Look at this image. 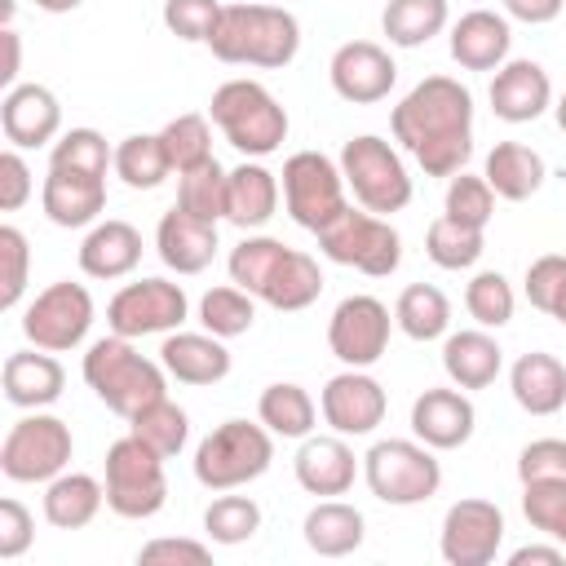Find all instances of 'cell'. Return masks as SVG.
<instances>
[{
	"label": "cell",
	"instance_id": "cell-44",
	"mask_svg": "<svg viewBox=\"0 0 566 566\" xmlns=\"http://www.w3.org/2000/svg\"><path fill=\"white\" fill-rule=\"evenodd\" d=\"M49 168H66V172H88V177H106V168H115V150L106 146V137L97 128H71L53 142L49 150Z\"/></svg>",
	"mask_w": 566,
	"mask_h": 566
},
{
	"label": "cell",
	"instance_id": "cell-52",
	"mask_svg": "<svg viewBox=\"0 0 566 566\" xmlns=\"http://www.w3.org/2000/svg\"><path fill=\"white\" fill-rule=\"evenodd\" d=\"M517 478L522 482H544V478H566V438H535L517 455Z\"/></svg>",
	"mask_w": 566,
	"mask_h": 566
},
{
	"label": "cell",
	"instance_id": "cell-12",
	"mask_svg": "<svg viewBox=\"0 0 566 566\" xmlns=\"http://www.w3.org/2000/svg\"><path fill=\"white\" fill-rule=\"evenodd\" d=\"M93 296L84 283H49L22 314V336L35 345V349H49V354H66L75 345H84L88 327H93Z\"/></svg>",
	"mask_w": 566,
	"mask_h": 566
},
{
	"label": "cell",
	"instance_id": "cell-49",
	"mask_svg": "<svg viewBox=\"0 0 566 566\" xmlns=\"http://www.w3.org/2000/svg\"><path fill=\"white\" fill-rule=\"evenodd\" d=\"M442 212L460 226H473V230H486V221L495 217V190L486 177H473V172H455L447 181V199H442Z\"/></svg>",
	"mask_w": 566,
	"mask_h": 566
},
{
	"label": "cell",
	"instance_id": "cell-36",
	"mask_svg": "<svg viewBox=\"0 0 566 566\" xmlns=\"http://www.w3.org/2000/svg\"><path fill=\"white\" fill-rule=\"evenodd\" d=\"M256 420H261L274 438H310V433H314V420H318V407H314V398H310L301 385L279 380V385H265V389H261Z\"/></svg>",
	"mask_w": 566,
	"mask_h": 566
},
{
	"label": "cell",
	"instance_id": "cell-39",
	"mask_svg": "<svg viewBox=\"0 0 566 566\" xmlns=\"http://www.w3.org/2000/svg\"><path fill=\"white\" fill-rule=\"evenodd\" d=\"M128 433L142 438L155 455L172 460V455L186 447V438H190V416H186L177 402H168V394H164V398L146 402L137 416H128Z\"/></svg>",
	"mask_w": 566,
	"mask_h": 566
},
{
	"label": "cell",
	"instance_id": "cell-3",
	"mask_svg": "<svg viewBox=\"0 0 566 566\" xmlns=\"http://www.w3.org/2000/svg\"><path fill=\"white\" fill-rule=\"evenodd\" d=\"M164 363H150L146 354L133 349L128 336H102L88 345L84 354V385L115 411V416H137L146 402L164 398L168 380H164Z\"/></svg>",
	"mask_w": 566,
	"mask_h": 566
},
{
	"label": "cell",
	"instance_id": "cell-33",
	"mask_svg": "<svg viewBox=\"0 0 566 566\" xmlns=\"http://www.w3.org/2000/svg\"><path fill=\"white\" fill-rule=\"evenodd\" d=\"M482 177L491 181V190L509 203H522L531 199L539 186H544V159L539 150H531L526 142H495L491 155H486V168Z\"/></svg>",
	"mask_w": 566,
	"mask_h": 566
},
{
	"label": "cell",
	"instance_id": "cell-22",
	"mask_svg": "<svg viewBox=\"0 0 566 566\" xmlns=\"http://www.w3.org/2000/svg\"><path fill=\"white\" fill-rule=\"evenodd\" d=\"M292 473H296L301 491L332 500V495H345V491L354 486V478H358V455L349 451V442H345L340 433H336V438H314V433H310V438H301V447H296Z\"/></svg>",
	"mask_w": 566,
	"mask_h": 566
},
{
	"label": "cell",
	"instance_id": "cell-19",
	"mask_svg": "<svg viewBox=\"0 0 566 566\" xmlns=\"http://www.w3.org/2000/svg\"><path fill=\"white\" fill-rule=\"evenodd\" d=\"M473 424H478V411L460 385L455 389H424L411 402V433L433 451L464 447L473 438Z\"/></svg>",
	"mask_w": 566,
	"mask_h": 566
},
{
	"label": "cell",
	"instance_id": "cell-28",
	"mask_svg": "<svg viewBox=\"0 0 566 566\" xmlns=\"http://www.w3.org/2000/svg\"><path fill=\"white\" fill-rule=\"evenodd\" d=\"M500 367H504V349L495 345V336L486 327H464V332H451L442 340V371L460 389H486V385H495Z\"/></svg>",
	"mask_w": 566,
	"mask_h": 566
},
{
	"label": "cell",
	"instance_id": "cell-57",
	"mask_svg": "<svg viewBox=\"0 0 566 566\" xmlns=\"http://www.w3.org/2000/svg\"><path fill=\"white\" fill-rule=\"evenodd\" d=\"M562 562H566L562 544H526L509 553V566H562Z\"/></svg>",
	"mask_w": 566,
	"mask_h": 566
},
{
	"label": "cell",
	"instance_id": "cell-42",
	"mask_svg": "<svg viewBox=\"0 0 566 566\" xmlns=\"http://www.w3.org/2000/svg\"><path fill=\"white\" fill-rule=\"evenodd\" d=\"M252 318H256L252 292H243L239 283H230V287H208L203 301H199V323H203V332H212V336H221V340L252 332Z\"/></svg>",
	"mask_w": 566,
	"mask_h": 566
},
{
	"label": "cell",
	"instance_id": "cell-51",
	"mask_svg": "<svg viewBox=\"0 0 566 566\" xmlns=\"http://www.w3.org/2000/svg\"><path fill=\"white\" fill-rule=\"evenodd\" d=\"M0 261H4V287H0V310H13L27 292V270H31V248L18 226H0Z\"/></svg>",
	"mask_w": 566,
	"mask_h": 566
},
{
	"label": "cell",
	"instance_id": "cell-61",
	"mask_svg": "<svg viewBox=\"0 0 566 566\" xmlns=\"http://www.w3.org/2000/svg\"><path fill=\"white\" fill-rule=\"evenodd\" d=\"M553 115H557V128H562V133H566V93H562V97H557V106H553Z\"/></svg>",
	"mask_w": 566,
	"mask_h": 566
},
{
	"label": "cell",
	"instance_id": "cell-10",
	"mask_svg": "<svg viewBox=\"0 0 566 566\" xmlns=\"http://www.w3.org/2000/svg\"><path fill=\"white\" fill-rule=\"evenodd\" d=\"M71 451H75L71 424L49 416V411H31V416L13 420L4 433L0 473L9 482H53L57 473H66Z\"/></svg>",
	"mask_w": 566,
	"mask_h": 566
},
{
	"label": "cell",
	"instance_id": "cell-16",
	"mask_svg": "<svg viewBox=\"0 0 566 566\" xmlns=\"http://www.w3.org/2000/svg\"><path fill=\"white\" fill-rule=\"evenodd\" d=\"M318 411L323 420L332 424V433L340 438H363L371 433L385 411H389V398H385V385L376 376H367V367H345L336 371L323 394H318Z\"/></svg>",
	"mask_w": 566,
	"mask_h": 566
},
{
	"label": "cell",
	"instance_id": "cell-60",
	"mask_svg": "<svg viewBox=\"0 0 566 566\" xmlns=\"http://www.w3.org/2000/svg\"><path fill=\"white\" fill-rule=\"evenodd\" d=\"M35 9H44V13H71V9H80L84 0H31Z\"/></svg>",
	"mask_w": 566,
	"mask_h": 566
},
{
	"label": "cell",
	"instance_id": "cell-38",
	"mask_svg": "<svg viewBox=\"0 0 566 566\" xmlns=\"http://www.w3.org/2000/svg\"><path fill=\"white\" fill-rule=\"evenodd\" d=\"M168 172H172V159H168L159 133H133L115 146V177L133 190H155V186H164Z\"/></svg>",
	"mask_w": 566,
	"mask_h": 566
},
{
	"label": "cell",
	"instance_id": "cell-24",
	"mask_svg": "<svg viewBox=\"0 0 566 566\" xmlns=\"http://www.w3.org/2000/svg\"><path fill=\"white\" fill-rule=\"evenodd\" d=\"M513 49V27L495 9H469L451 27V57L464 71H500Z\"/></svg>",
	"mask_w": 566,
	"mask_h": 566
},
{
	"label": "cell",
	"instance_id": "cell-6",
	"mask_svg": "<svg viewBox=\"0 0 566 566\" xmlns=\"http://www.w3.org/2000/svg\"><path fill=\"white\" fill-rule=\"evenodd\" d=\"M274 460V433L252 420H221L195 447V478L208 491H234L256 482Z\"/></svg>",
	"mask_w": 566,
	"mask_h": 566
},
{
	"label": "cell",
	"instance_id": "cell-18",
	"mask_svg": "<svg viewBox=\"0 0 566 566\" xmlns=\"http://www.w3.org/2000/svg\"><path fill=\"white\" fill-rule=\"evenodd\" d=\"M0 128H4V142L18 146V150H35V146L57 142L62 106H57L53 88H44V84H13V88H4Z\"/></svg>",
	"mask_w": 566,
	"mask_h": 566
},
{
	"label": "cell",
	"instance_id": "cell-5",
	"mask_svg": "<svg viewBox=\"0 0 566 566\" xmlns=\"http://www.w3.org/2000/svg\"><path fill=\"white\" fill-rule=\"evenodd\" d=\"M363 478L380 504L411 509V504H424L438 495L442 464L433 460V447H424L420 438L416 442L411 438H380L363 455Z\"/></svg>",
	"mask_w": 566,
	"mask_h": 566
},
{
	"label": "cell",
	"instance_id": "cell-7",
	"mask_svg": "<svg viewBox=\"0 0 566 566\" xmlns=\"http://www.w3.org/2000/svg\"><path fill=\"white\" fill-rule=\"evenodd\" d=\"M336 164H340L345 186L354 190L358 208H367L376 217H389V212H402L411 203V172L385 137H376V133L349 137L340 146Z\"/></svg>",
	"mask_w": 566,
	"mask_h": 566
},
{
	"label": "cell",
	"instance_id": "cell-56",
	"mask_svg": "<svg viewBox=\"0 0 566 566\" xmlns=\"http://www.w3.org/2000/svg\"><path fill=\"white\" fill-rule=\"evenodd\" d=\"M500 4H504L509 18H517L526 27H544L566 9V0H500Z\"/></svg>",
	"mask_w": 566,
	"mask_h": 566
},
{
	"label": "cell",
	"instance_id": "cell-25",
	"mask_svg": "<svg viewBox=\"0 0 566 566\" xmlns=\"http://www.w3.org/2000/svg\"><path fill=\"white\" fill-rule=\"evenodd\" d=\"M159 363L181 385H217L230 376V349L212 332H168L159 345Z\"/></svg>",
	"mask_w": 566,
	"mask_h": 566
},
{
	"label": "cell",
	"instance_id": "cell-1",
	"mask_svg": "<svg viewBox=\"0 0 566 566\" xmlns=\"http://www.w3.org/2000/svg\"><path fill=\"white\" fill-rule=\"evenodd\" d=\"M389 128L424 177H455L473 155V93L451 75H424L394 106Z\"/></svg>",
	"mask_w": 566,
	"mask_h": 566
},
{
	"label": "cell",
	"instance_id": "cell-48",
	"mask_svg": "<svg viewBox=\"0 0 566 566\" xmlns=\"http://www.w3.org/2000/svg\"><path fill=\"white\" fill-rule=\"evenodd\" d=\"M287 252V243L283 239H270V234H248L243 243H234V252H230V283H239L243 292H252V296H261V287H265V279L274 274V265H279V256Z\"/></svg>",
	"mask_w": 566,
	"mask_h": 566
},
{
	"label": "cell",
	"instance_id": "cell-29",
	"mask_svg": "<svg viewBox=\"0 0 566 566\" xmlns=\"http://www.w3.org/2000/svg\"><path fill=\"white\" fill-rule=\"evenodd\" d=\"M509 389H513V402L531 416H557L566 407V367L544 354V349H531L522 354L513 367H509Z\"/></svg>",
	"mask_w": 566,
	"mask_h": 566
},
{
	"label": "cell",
	"instance_id": "cell-9",
	"mask_svg": "<svg viewBox=\"0 0 566 566\" xmlns=\"http://www.w3.org/2000/svg\"><path fill=\"white\" fill-rule=\"evenodd\" d=\"M168 500V478H164V455H155L142 438L124 433L106 451V509L128 522H146L164 509Z\"/></svg>",
	"mask_w": 566,
	"mask_h": 566
},
{
	"label": "cell",
	"instance_id": "cell-41",
	"mask_svg": "<svg viewBox=\"0 0 566 566\" xmlns=\"http://www.w3.org/2000/svg\"><path fill=\"white\" fill-rule=\"evenodd\" d=\"M226 168L217 164V159H208V164H199V168H190V172H181V181H177V208L181 212H190V217H199V221H221L226 217Z\"/></svg>",
	"mask_w": 566,
	"mask_h": 566
},
{
	"label": "cell",
	"instance_id": "cell-23",
	"mask_svg": "<svg viewBox=\"0 0 566 566\" xmlns=\"http://www.w3.org/2000/svg\"><path fill=\"white\" fill-rule=\"evenodd\" d=\"M0 389H4V398H9L13 407H22V411H44L49 402L62 398L66 371H62V363H57L49 349H18V354H9L4 367H0Z\"/></svg>",
	"mask_w": 566,
	"mask_h": 566
},
{
	"label": "cell",
	"instance_id": "cell-20",
	"mask_svg": "<svg viewBox=\"0 0 566 566\" xmlns=\"http://www.w3.org/2000/svg\"><path fill=\"white\" fill-rule=\"evenodd\" d=\"M553 106V84L548 71L531 57H513L495 71L491 80V111L504 124H531Z\"/></svg>",
	"mask_w": 566,
	"mask_h": 566
},
{
	"label": "cell",
	"instance_id": "cell-50",
	"mask_svg": "<svg viewBox=\"0 0 566 566\" xmlns=\"http://www.w3.org/2000/svg\"><path fill=\"white\" fill-rule=\"evenodd\" d=\"M221 9L226 4L217 0H164V27L186 44H208L221 22Z\"/></svg>",
	"mask_w": 566,
	"mask_h": 566
},
{
	"label": "cell",
	"instance_id": "cell-13",
	"mask_svg": "<svg viewBox=\"0 0 566 566\" xmlns=\"http://www.w3.org/2000/svg\"><path fill=\"white\" fill-rule=\"evenodd\" d=\"M190 314V301H186V287L172 283V279H137V283H124L111 305H106V323L115 336H155V332H177Z\"/></svg>",
	"mask_w": 566,
	"mask_h": 566
},
{
	"label": "cell",
	"instance_id": "cell-53",
	"mask_svg": "<svg viewBox=\"0 0 566 566\" xmlns=\"http://www.w3.org/2000/svg\"><path fill=\"white\" fill-rule=\"evenodd\" d=\"M31 539H35V517L27 513V504L13 500V495L0 500V557L4 562L22 557L31 548Z\"/></svg>",
	"mask_w": 566,
	"mask_h": 566
},
{
	"label": "cell",
	"instance_id": "cell-59",
	"mask_svg": "<svg viewBox=\"0 0 566 566\" xmlns=\"http://www.w3.org/2000/svg\"><path fill=\"white\" fill-rule=\"evenodd\" d=\"M544 314H548V318H557V323L566 327V279H562V287H557V296L548 301V310H544Z\"/></svg>",
	"mask_w": 566,
	"mask_h": 566
},
{
	"label": "cell",
	"instance_id": "cell-27",
	"mask_svg": "<svg viewBox=\"0 0 566 566\" xmlns=\"http://www.w3.org/2000/svg\"><path fill=\"white\" fill-rule=\"evenodd\" d=\"M142 261V230L128 221H97L80 243V270L88 279H124Z\"/></svg>",
	"mask_w": 566,
	"mask_h": 566
},
{
	"label": "cell",
	"instance_id": "cell-30",
	"mask_svg": "<svg viewBox=\"0 0 566 566\" xmlns=\"http://www.w3.org/2000/svg\"><path fill=\"white\" fill-rule=\"evenodd\" d=\"M279 208V177L256 164V159H243L239 168H230L226 177V221L252 230V226H265Z\"/></svg>",
	"mask_w": 566,
	"mask_h": 566
},
{
	"label": "cell",
	"instance_id": "cell-31",
	"mask_svg": "<svg viewBox=\"0 0 566 566\" xmlns=\"http://www.w3.org/2000/svg\"><path fill=\"white\" fill-rule=\"evenodd\" d=\"M106 504V482L93 473H57L44 482V522L57 531H84Z\"/></svg>",
	"mask_w": 566,
	"mask_h": 566
},
{
	"label": "cell",
	"instance_id": "cell-15",
	"mask_svg": "<svg viewBox=\"0 0 566 566\" xmlns=\"http://www.w3.org/2000/svg\"><path fill=\"white\" fill-rule=\"evenodd\" d=\"M500 544H504L500 504L469 495V500H455L442 513V531H438L442 562H451V566H486V562H495Z\"/></svg>",
	"mask_w": 566,
	"mask_h": 566
},
{
	"label": "cell",
	"instance_id": "cell-45",
	"mask_svg": "<svg viewBox=\"0 0 566 566\" xmlns=\"http://www.w3.org/2000/svg\"><path fill=\"white\" fill-rule=\"evenodd\" d=\"M464 310H469V318L478 323V327H504L509 318H513V310H517V296H513V287H509V279L500 274V270H478L469 283H464Z\"/></svg>",
	"mask_w": 566,
	"mask_h": 566
},
{
	"label": "cell",
	"instance_id": "cell-35",
	"mask_svg": "<svg viewBox=\"0 0 566 566\" xmlns=\"http://www.w3.org/2000/svg\"><path fill=\"white\" fill-rule=\"evenodd\" d=\"M451 22V4L447 0H389L380 13V27L389 35V44L398 49H420L433 35H442Z\"/></svg>",
	"mask_w": 566,
	"mask_h": 566
},
{
	"label": "cell",
	"instance_id": "cell-34",
	"mask_svg": "<svg viewBox=\"0 0 566 566\" xmlns=\"http://www.w3.org/2000/svg\"><path fill=\"white\" fill-rule=\"evenodd\" d=\"M318 292H323V270H318V261H314L310 252L287 248V252L279 256L274 274L265 279V287H261L256 301H265L270 310L296 314V310H310V305L318 301Z\"/></svg>",
	"mask_w": 566,
	"mask_h": 566
},
{
	"label": "cell",
	"instance_id": "cell-11",
	"mask_svg": "<svg viewBox=\"0 0 566 566\" xmlns=\"http://www.w3.org/2000/svg\"><path fill=\"white\" fill-rule=\"evenodd\" d=\"M283 203H287V217L318 234L332 217H340L349 203H345V172L336 159H327L323 150H296L283 159Z\"/></svg>",
	"mask_w": 566,
	"mask_h": 566
},
{
	"label": "cell",
	"instance_id": "cell-14",
	"mask_svg": "<svg viewBox=\"0 0 566 566\" xmlns=\"http://www.w3.org/2000/svg\"><path fill=\"white\" fill-rule=\"evenodd\" d=\"M389 305L358 292V296H345L332 318H327V349L345 363V367H371L385 358L389 349Z\"/></svg>",
	"mask_w": 566,
	"mask_h": 566
},
{
	"label": "cell",
	"instance_id": "cell-4",
	"mask_svg": "<svg viewBox=\"0 0 566 566\" xmlns=\"http://www.w3.org/2000/svg\"><path fill=\"white\" fill-rule=\"evenodd\" d=\"M208 115L221 137L248 159H265L287 142V111L261 80H226L212 93Z\"/></svg>",
	"mask_w": 566,
	"mask_h": 566
},
{
	"label": "cell",
	"instance_id": "cell-8",
	"mask_svg": "<svg viewBox=\"0 0 566 566\" xmlns=\"http://www.w3.org/2000/svg\"><path fill=\"white\" fill-rule=\"evenodd\" d=\"M318 252L336 265L363 270L367 279H389L402 261V239L389 226V217H376L367 208H345L318 230Z\"/></svg>",
	"mask_w": 566,
	"mask_h": 566
},
{
	"label": "cell",
	"instance_id": "cell-32",
	"mask_svg": "<svg viewBox=\"0 0 566 566\" xmlns=\"http://www.w3.org/2000/svg\"><path fill=\"white\" fill-rule=\"evenodd\" d=\"M301 531H305V544H310L318 557H349V553L363 544L367 522H363V513H358L354 504H345V500L332 495V500H318V504L305 513Z\"/></svg>",
	"mask_w": 566,
	"mask_h": 566
},
{
	"label": "cell",
	"instance_id": "cell-55",
	"mask_svg": "<svg viewBox=\"0 0 566 566\" xmlns=\"http://www.w3.org/2000/svg\"><path fill=\"white\" fill-rule=\"evenodd\" d=\"M27 199H31V168L18 155V146H9V150H0V208L18 212Z\"/></svg>",
	"mask_w": 566,
	"mask_h": 566
},
{
	"label": "cell",
	"instance_id": "cell-54",
	"mask_svg": "<svg viewBox=\"0 0 566 566\" xmlns=\"http://www.w3.org/2000/svg\"><path fill=\"white\" fill-rule=\"evenodd\" d=\"M137 562H146V566H208L212 562V548L199 544V539H172V535H164V539L142 544Z\"/></svg>",
	"mask_w": 566,
	"mask_h": 566
},
{
	"label": "cell",
	"instance_id": "cell-40",
	"mask_svg": "<svg viewBox=\"0 0 566 566\" xmlns=\"http://www.w3.org/2000/svg\"><path fill=\"white\" fill-rule=\"evenodd\" d=\"M424 252H429V261L442 265V270H469V265H478V256L486 252V234L473 230V226H460V221H451V217L442 212V217L429 221V230H424Z\"/></svg>",
	"mask_w": 566,
	"mask_h": 566
},
{
	"label": "cell",
	"instance_id": "cell-43",
	"mask_svg": "<svg viewBox=\"0 0 566 566\" xmlns=\"http://www.w3.org/2000/svg\"><path fill=\"white\" fill-rule=\"evenodd\" d=\"M159 137H164V150H168L177 177L212 159V128H208V115H199V111H186V115L168 119L159 128Z\"/></svg>",
	"mask_w": 566,
	"mask_h": 566
},
{
	"label": "cell",
	"instance_id": "cell-26",
	"mask_svg": "<svg viewBox=\"0 0 566 566\" xmlns=\"http://www.w3.org/2000/svg\"><path fill=\"white\" fill-rule=\"evenodd\" d=\"M155 252L168 270L177 274H199L212 265L217 256V226L212 221H199L190 212H181L177 203L159 217V230H155Z\"/></svg>",
	"mask_w": 566,
	"mask_h": 566
},
{
	"label": "cell",
	"instance_id": "cell-2",
	"mask_svg": "<svg viewBox=\"0 0 566 566\" xmlns=\"http://www.w3.org/2000/svg\"><path fill=\"white\" fill-rule=\"evenodd\" d=\"M217 62L283 71L301 49V22L279 4H226L217 31L208 35Z\"/></svg>",
	"mask_w": 566,
	"mask_h": 566
},
{
	"label": "cell",
	"instance_id": "cell-58",
	"mask_svg": "<svg viewBox=\"0 0 566 566\" xmlns=\"http://www.w3.org/2000/svg\"><path fill=\"white\" fill-rule=\"evenodd\" d=\"M0 40H4V66H0V84H4V88H13V80H18V57H22V44H18V31H13V27H4V31H0Z\"/></svg>",
	"mask_w": 566,
	"mask_h": 566
},
{
	"label": "cell",
	"instance_id": "cell-37",
	"mask_svg": "<svg viewBox=\"0 0 566 566\" xmlns=\"http://www.w3.org/2000/svg\"><path fill=\"white\" fill-rule=\"evenodd\" d=\"M394 323H398L402 336H411V340H438V336H447V327H451V301H447V292L433 287V283H407V287L398 292Z\"/></svg>",
	"mask_w": 566,
	"mask_h": 566
},
{
	"label": "cell",
	"instance_id": "cell-47",
	"mask_svg": "<svg viewBox=\"0 0 566 566\" xmlns=\"http://www.w3.org/2000/svg\"><path fill=\"white\" fill-rule=\"evenodd\" d=\"M522 513L539 535L566 548V478L522 482Z\"/></svg>",
	"mask_w": 566,
	"mask_h": 566
},
{
	"label": "cell",
	"instance_id": "cell-21",
	"mask_svg": "<svg viewBox=\"0 0 566 566\" xmlns=\"http://www.w3.org/2000/svg\"><path fill=\"white\" fill-rule=\"evenodd\" d=\"M40 208L53 226L62 230H80V226H97L102 208H106V177H88V172H66V168H49L44 186H40Z\"/></svg>",
	"mask_w": 566,
	"mask_h": 566
},
{
	"label": "cell",
	"instance_id": "cell-17",
	"mask_svg": "<svg viewBox=\"0 0 566 566\" xmlns=\"http://www.w3.org/2000/svg\"><path fill=\"white\" fill-rule=\"evenodd\" d=\"M327 80L336 88V97L354 102V106H371V102H385L394 80H398V66L389 57L385 44L376 40H345L332 62H327Z\"/></svg>",
	"mask_w": 566,
	"mask_h": 566
},
{
	"label": "cell",
	"instance_id": "cell-46",
	"mask_svg": "<svg viewBox=\"0 0 566 566\" xmlns=\"http://www.w3.org/2000/svg\"><path fill=\"white\" fill-rule=\"evenodd\" d=\"M203 531L212 544H243L261 531V504L252 495H217L203 509Z\"/></svg>",
	"mask_w": 566,
	"mask_h": 566
}]
</instances>
